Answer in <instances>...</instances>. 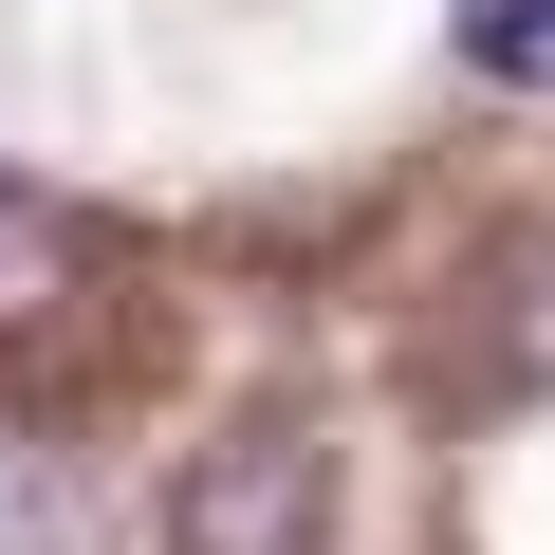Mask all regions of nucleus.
Here are the masks:
<instances>
[{"label":"nucleus","mask_w":555,"mask_h":555,"mask_svg":"<svg viewBox=\"0 0 555 555\" xmlns=\"http://www.w3.org/2000/svg\"><path fill=\"white\" fill-rule=\"evenodd\" d=\"M56 297H75V222L0 185V334H56Z\"/></svg>","instance_id":"f03ea898"},{"label":"nucleus","mask_w":555,"mask_h":555,"mask_svg":"<svg viewBox=\"0 0 555 555\" xmlns=\"http://www.w3.org/2000/svg\"><path fill=\"white\" fill-rule=\"evenodd\" d=\"M315 518H334V463H315L297 426H241V444H204V463H185L167 555H315Z\"/></svg>","instance_id":"f257e3e1"},{"label":"nucleus","mask_w":555,"mask_h":555,"mask_svg":"<svg viewBox=\"0 0 555 555\" xmlns=\"http://www.w3.org/2000/svg\"><path fill=\"white\" fill-rule=\"evenodd\" d=\"M444 38H463V75H500V93H555V0H444Z\"/></svg>","instance_id":"7ed1b4c3"}]
</instances>
